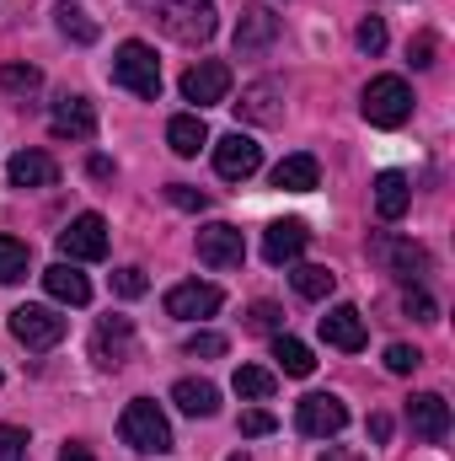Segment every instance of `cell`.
Returning <instances> with one entry per match:
<instances>
[{
  "mask_svg": "<svg viewBox=\"0 0 455 461\" xmlns=\"http://www.w3.org/2000/svg\"><path fill=\"white\" fill-rule=\"evenodd\" d=\"M134 11L177 43H210L220 27V11L210 0H134Z\"/></svg>",
  "mask_w": 455,
  "mask_h": 461,
  "instance_id": "6da1fadb",
  "label": "cell"
},
{
  "mask_svg": "<svg viewBox=\"0 0 455 461\" xmlns=\"http://www.w3.org/2000/svg\"><path fill=\"white\" fill-rule=\"evenodd\" d=\"M118 435H123V446H134L139 456H166V451H172V424H166V413H161L150 397H134V402L123 408Z\"/></svg>",
  "mask_w": 455,
  "mask_h": 461,
  "instance_id": "7a4b0ae2",
  "label": "cell"
},
{
  "mask_svg": "<svg viewBox=\"0 0 455 461\" xmlns=\"http://www.w3.org/2000/svg\"><path fill=\"white\" fill-rule=\"evenodd\" d=\"M113 86L134 92V97H145V103H156V97H161V65H156V49H150V43H139V38L118 43Z\"/></svg>",
  "mask_w": 455,
  "mask_h": 461,
  "instance_id": "3957f363",
  "label": "cell"
},
{
  "mask_svg": "<svg viewBox=\"0 0 455 461\" xmlns=\"http://www.w3.org/2000/svg\"><path fill=\"white\" fill-rule=\"evenodd\" d=\"M359 113L370 118L375 129H402L413 118V86L402 76H375L359 97Z\"/></svg>",
  "mask_w": 455,
  "mask_h": 461,
  "instance_id": "277c9868",
  "label": "cell"
},
{
  "mask_svg": "<svg viewBox=\"0 0 455 461\" xmlns=\"http://www.w3.org/2000/svg\"><path fill=\"white\" fill-rule=\"evenodd\" d=\"M5 328H11V339L22 348H54L65 339V317L54 312V306H16L11 317H5Z\"/></svg>",
  "mask_w": 455,
  "mask_h": 461,
  "instance_id": "5b68a950",
  "label": "cell"
},
{
  "mask_svg": "<svg viewBox=\"0 0 455 461\" xmlns=\"http://www.w3.org/2000/svg\"><path fill=\"white\" fill-rule=\"evenodd\" d=\"M59 258L65 263H97V258H108V221L103 215H76L70 226L59 230Z\"/></svg>",
  "mask_w": 455,
  "mask_h": 461,
  "instance_id": "8992f818",
  "label": "cell"
},
{
  "mask_svg": "<svg viewBox=\"0 0 455 461\" xmlns=\"http://www.w3.org/2000/svg\"><path fill=\"white\" fill-rule=\"evenodd\" d=\"M295 424L311 440H333V435H343V424H348V408H343L333 392H311V397L295 402Z\"/></svg>",
  "mask_w": 455,
  "mask_h": 461,
  "instance_id": "52a82bcc",
  "label": "cell"
},
{
  "mask_svg": "<svg viewBox=\"0 0 455 461\" xmlns=\"http://www.w3.org/2000/svg\"><path fill=\"white\" fill-rule=\"evenodd\" d=\"M230 97V65L226 59H199L188 76H183V103L193 108H215Z\"/></svg>",
  "mask_w": 455,
  "mask_h": 461,
  "instance_id": "ba28073f",
  "label": "cell"
},
{
  "mask_svg": "<svg viewBox=\"0 0 455 461\" xmlns=\"http://www.w3.org/2000/svg\"><path fill=\"white\" fill-rule=\"evenodd\" d=\"M370 258L386 263V268L402 274V279H424V274L434 268V258H429L418 241H402V236H375V241H370Z\"/></svg>",
  "mask_w": 455,
  "mask_h": 461,
  "instance_id": "9c48e42d",
  "label": "cell"
},
{
  "mask_svg": "<svg viewBox=\"0 0 455 461\" xmlns=\"http://www.w3.org/2000/svg\"><path fill=\"white\" fill-rule=\"evenodd\" d=\"M220 306H226L220 285H199V279H188V285H172V290H166V317H177V322L215 317Z\"/></svg>",
  "mask_w": 455,
  "mask_h": 461,
  "instance_id": "30bf717a",
  "label": "cell"
},
{
  "mask_svg": "<svg viewBox=\"0 0 455 461\" xmlns=\"http://www.w3.org/2000/svg\"><path fill=\"white\" fill-rule=\"evenodd\" d=\"M257 167H263V145H257L252 134L236 129V134H226V140L215 145V172H220L226 183H246Z\"/></svg>",
  "mask_w": 455,
  "mask_h": 461,
  "instance_id": "8fae6325",
  "label": "cell"
},
{
  "mask_svg": "<svg viewBox=\"0 0 455 461\" xmlns=\"http://www.w3.org/2000/svg\"><path fill=\"white\" fill-rule=\"evenodd\" d=\"M134 354V322L129 317H103L97 322V339H92V359L103 370H123Z\"/></svg>",
  "mask_w": 455,
  "mask_h": 461,
  "instance_id": "7c38bea8",
  "label": "cell"
},
{
  "mask_svg": "<svg viewBox=\"0 0 455 461\" xmlns=\"http://www.w3.org/2000/svg\"><path fill=\"white\" fill-rule=\"evenodd\" d=\"M241 258H246V241L236 226L215 221V226L199 230V263L204 268H241Z\"/></svg>",
  "mask_w": 455,
  "mask_h": 461,
  "instance_id": "4fadbf2b",
  "label": "cell"
},
{
  "mask_svg": "<svg viewBox=\"0 0 455 461\" xmlns=\"http://www.w3.org/2000/svg\"><path fill=\"white\" fill-rule=\"evenodd\" d=\"M407 424H413L418 440H445V435H451V402H445L440 392H418V397L407 402Z\"/></svg>",
  "mask_w": 455,
  "mask_h": 461,
  "instance_id": "5bb4252c",
  "label": "cell"
},
{
  "mask_svg": "<svg viewBox=\"0 0 455 461\" xmlns=\"http://www.w3.org/2000/svg\"><path fill=\"white\" fill-rule=\"evenodd\" d=\"M306 241H311L306 221H273V226L263 230V258H268L273 268H284V263H295V258L306 252Z\"/></svg>",
  "mask_w": 455,
  "mask_h": 461,
  "instance_id": "9a60e30c",
  "label": "cell"
},
{
  "mask_svg": "<svg viewBox=\"0 0 455 461\" xmlns=\"http://www.w3.org/2000/svg\"><path fill=\"white\" fill-rule=\"evenodd\" d=\"M322 339H327V348L359 354V348L370 344V333H364V317H359V306H333V312L322 317Z\"/></svg>",
  "mask_w": 455,
  "mask_h": 461,
  "instance_id": "2e32d148",
  "label": "cell"
},
{
  "mask_svg": "<svg viewBox=\"0 0 455 461\" xmlns=\"http://www.w3.org/2000/svg\"><path fill=\"white\" fill-rule=\"evenodd\" d=\"M49 129H54L59 140H92V134H97V108H92L86 97H59L54 113H49Z\"/></svg>",
  "mask_w": 455,
  "mask_h": 461,
  "instance_id": "e0dca14e",
  "label": "cell"
},
{
  "mask_svg": "<svg viewBox=\"0 0 455 461\" xmlns=\"http://www.w3.org/2000/svg\"><path fill=\"white\" fill-rule=\"evenodd\" d=\"M273 38H279V16L268 5H246L236 22V54H263Z\"/></svg>",
  "mask_w": 455,
  "mask_h": 461,
  "instance_id": "ac0fdd59",
  "label": "cell"
},
{
  "mask_svg": "<svg viewBox=\"0 0 455 461\" xmlns=\"http://www.w3.org/2000/svg\"><path fill=\"white\" fill-rule=\"evenodd\" d=\"M43 290H49L59 306H86V301H92V279H86L76 263H65V258H59L54 268H43Z\"/></svg>",
  "mask_w": 455,
  "mask_h": 461,
  "instance_id": "d6986e66",
  "label": "cell"
},
{
  "mask_svg": "<svg viewBox=\"0 0 455 461\" xmlns=\"http://www.w3.org/2000/svg\"><path fill=\"white\" fill-rule=\"evenodd\" d=\"M5 177H11V188H49L59 177V167H54L49 150H16L11 167H5Z\"/></svg>",
  "mask_w": 455,
  "mask_h": 461,
  "instance_id": "ffe728a7",
  "label": "cell"
},
{
  "mask_svg": "<svg viewBox=\"0 0 455 461\" xmlns=\"http://www.w3.org/2000/svg\"><path fill=\"white\" fill-rule=\"evenodd\" d=\"M279 103H284V86H279V81H252V86L241 92V103H236V108H241L246 123H279V118H284Z\"/></svg>",
  "mask_w": 455,
  "mask_h": 461,
  "instance_id": "44dd1931",
  "label": "cell"
},
{
  "mask_svg": "<svg viewBox=\"0 0 455 461\" xmlns=\"http://www.w3.org/2000/svg\"><path fill=\"white\" fill-rule=\"evenodd\" d=\"M317 183H322V167H317V156H306V150H300V156H284V161L273 167V188H279V194H311Z\"/></svg>",
  "mask_w": 455,
  "mask_h": 461,
  "instance_id": "7402d4cb",
  "label": "cell"
},
{
  "mask_svg": "<svg viewBox=\"0 0 455 461\" xmlns=\"http://www.w3.org/2000/svg\"><path fill=\"white\" fill-rule=\"evenodd\" d=\"M407 204H413L407 172H380V177H375V215H380V221H402Z\"/></svg>",
  "mask_w": 455,
  "mask_h": 461,
  "instance_id": "603a6c76",
  "label": "cell"
},
{
  "mask_svg": "<svg viewBox=\"0 0 455 461\" xmlns=\"http://www.w3.org/2000/svg\"><path fill=\"white\" fill-rule=\"evenodd\" d=\"M172 402H177L188 419H215V413H220V392H215L210 381H193V375L172 386Z\"/></svg>",
  "mask_w": 455,
  "mask_h": 461,
  "instance_id": "cb8c5ba5",
  "label": "cell"
},
{
  "mask_svg": "<svg viewBox=\"0 0 455 461\" xmlns=\"http://www.w3.org/2000/svg\"><path fill=\"white\" fill-rule=\"evenodd\" d=\"M166 145L177 150V156H199L204 145H210V129H204V118L199 113H177L166 123Z\"/></svg>",
  "mask_w": 455,
  "mask_h": 461,
  "instance_id": "d4e9b609",
  "label": "cell"
},
{
  "mask_svg": "<svg viewBox=\"0 0 455 461\" xmlns=\"http://www.w3.org/2000/svg\"><path fill=\"white\" fill-rule=\"evenodd\" d=\"M290 285H295V295H306V301H327V295L338 290V274H333L327 263H300V268L290 274Z\"/></svg>",
  "mask_w": 455,
  "mask_h": 461,
  "instance_id": "484cf974",
  "label": "cell"
},
{
  "mask_svg": "<svg viewBox=\"0 0 455 461\" xmlns=\"http://www.w3.org/2000/svg\"><path fill=\"white\" fill-rule=\"evenodd\" d=\"M54 27L70 38V43H97V22H92V11H81V5H70V0H59L54 5Z\"/></svg>",
  "mask_w": 455,
  "mask_h": 461,
  "instance_id": "4316f807",
  "label": "cell"
},
{
  "mask_svg": "<svg viewBox=\"0 0 455 461\" xmlns=\"http://www.w3.org/2000/svg\"><path fill=\"white\" fill-rule=\"evenodd\" d=\"M230 386H236V397H246V402H268L279 381H273V370H263V365H236Z\"/></svg>",
  "mask_w": 455,
  "mask_h": 461,
  "instance_id": "83f0119b",
  "label": "cell"
},
{
  "mask_svg": "<svg viewBox=\"0 0 455 461\" xmlns=\"http://www.w3.org/2000/svg\"><path fill=\"white\" fill-rule=\"evenodd\" d=\"M273 359H279L284 375H311L317 370V354L300 344V339H290V333H273Z\"/></svg>",
  "mask_w": 455,
  "mask_h": 461,
  "instance_id": "f1b7e54d",
  "label": "cell"
},
{
  "mask_svg": "<svg viewBox=\"0 0 455 461\" xmlns=\"http://www.w3.org/2000/svg\"><path fill=\"white\" fill-rule=\"evenodd\" d=\"M32 268V247L16 236H0V285H22Z\"/></svg>",
  "mask_w": 455,
  "mask_h": 461,
  "instance_id": "f546056e",
  "label": "cell"
},
{
  "mask_svg": "<svg viewBox=\"0 0 455 461\" xmlns=\"http://www.w3.org/2000/svg\"><path fill=\"white\" fill-rule=\"evenodd\" d=\"M0 86H5L11 97H27V92H38V86H43V70L16 59V65H5V70H0Z\"/></svg>",
  "mask_w": 455,
  "mask_h": 461,
  "instance_id": "4dcf8cb0",
  "label": "cell"
},
{
  "mask_svg": "<svg viewBox=\"0 0 455 461\" xmlns=\"http://www.w3.org/2000/svg\"><path fill=\"white\" fill-rule=\"evenodd\" d=\"M353 43H359L364 54H380V49H386V22H380V16H364V22L353 27Z\"/></svg>",
  "mask_w": 455,
  "mask_h": 461,
  "instance_id": "1f68e13d",
  "label": "cell"
},
{
  "mask_svg": "<svg viewBox=\"0 0 455 461\" xmlns=\"http://www.w3.org/2000/svg\"><path fill=\"white\" fill-rule=\"evenodd\" d=\"M246 328H252V333H279V328H284V312H279L273 301H257V306L246 312Z\"/></svg>",
  "mask_w": 455,
  "mask_h": 461,
  "instance_id": "d6a6232c",
  "label": "cell"
},
{
  "mask_svg": "<svg viewBox=\"0 0 455 461\" xmlns=\"http://www.w3.org/2000/svg\"><path fill=\"white\" fill-rule=\"evenodd\" d=\"M418 365H424V354H418L413 344H391L386 348V370H391V375H413Z\"/></svg>",
  "mask_w": 455,
  "mask_h": 461,
  "instance_id": "836d02e7",
  "label": "cell"
},
{
  "mask_svg": "<svg viewBox=\"0 0 455 461\" xmlns=\"http://www.w3.org/2000/svg\"><path fill=\"white\" fill-rule=\"evenodd\" d=\"M113 290L123 295V301H139V295L150 290V279H145V268H118V274H113Z\"/></svg>",
  "mask_w": 455,
  "mask_h": 461,
  "instance_id": "e575fe53",
  "label": "cell"
},
{
  "mask_svg": "<svg viewBox=\"0 0 455 461\" xmlns=\"http://www.w3.org/2000/svg\"><path fill=\"white\" fill-rule=\"evenodd\" d=\"M0 461H27V429L0 424Z\"/></svg>",
  "mask_w": 455,
  "mask_h": 461,
  "instance_id": "d590c367",
  "label": "cell"
},
{
  "mask_svg": "<svg viewBox=\"0 0 455 461\" xmlns=\"http://www.w3.org/2000/svg\"><path fill=\"white\" fill-rule=\"evenodd\" d=\"M166 199H172L177 210H193V215L210 204V194H199V188H188V183H172V188H166Z\"/></svg>",
  "mask_w": 455,
  "mask_h": 461,
  "instance_id": "8d00e7d4",
  "label": "cell"
},
{
  "mask_svg": "<svg viewBox=\"0 0 455 461\" xmlns=\"http://www.w3.org/2000/svg\"><path fill=\"white\" fill-rule=\"evenodd\" d=\"M241 435H246V440L273 435V413H268V408H246V413H241Z\"/></svg>",
  "mask_w": 455,
  "mask_h": 461,
  "instance_id": "74e56055",
  "label": "cell"
},
{
  "mask_svg": "<svg viewBox=\"0 0 455 461\" xmlns=\"http://www.w3.org/2000/svg\"><path fill=\"white\" fill-rule=\"evenodd\" d=\"M188 354H193V359H220V354H226V339H220V333H193V339H188Z\"/></svg>",
  "mask_w": 455,
  "mask_h": 461,
  "instance_id": "f35d334b",
  "label": "cell"
},
{
  "mask_svg": "<svg viewBox=\"0 0 455 461\" xmlns=\"http://www.w3.org/2000/svg\"><path fill=\"white\" fill-rule=\"evenodd\" d=\"M434 49H440V43H434V32H418V38H413V49H407V59H413L418 70H429V65H434Z\"/></svg>",
  "mask_w": 455,
  "mask_h": 461,
  "instance_id": "ab89813d",
  "label": "cell"
},
{
  "mask_svg": "<svg viewBox=\"0 0 455 461\" xmlns=\"http://www.w3.org/2000/svg\"><path fill=\"white\" fill-rule=\"evenodd\" d=\"M407 312H413L418 322H440V312H434V301H429L424 290H407Z\"/></svg>",
  "mask_w": 455,
  "mask_h": 461,
  "instance_id": "60d3db41",
  "label": "cell"
},
{
  "mask_svg": "<svg viewBox=\"0 0 455 461\" xmlns=\"http://www.w3.org/2000/svg\"><path fill=\"white\" fill-rule=\"evenodd\" d=\"M370 440H375V446H386V440H391V419H386V413H375V419H370Z\"/></svg>",
  "mask_w": 455,
  "mask_h": 461,
  "instance_id": "b9f144b4",
  "label": "cell"
},
{
  "mask_svg": "<svg viewBox=\"0 0 455 461\" xmlns=\"http://www.w3.org/2000/svg\"><path fill=\"white\" fill-rule=\"evenodd\" d=\"M59 461H97V456H92V451H86V446H76V440H70V446H65V451H59Z\"/></svg>",
  "mask_w": 455,
  "mask_h": 461,
  "instance_id": "7bdbcfd3",
  "label": "cell"
},
{
  "mask_svg": "<svg viewBox=\"0 0 455 461\" xmlns=\"http://www.w3.org/2000/svg\"><path fill=\"white\" fill-rule=\"evenodd\" d=\"M92 177H113V161L108 156H92Z\"/></svg>",
  "mask_w": 455,
  "mask_h": 461,
  "instance_id": "ee69618b",
  "label": "cell"
},
{
  "mask_svg": "<svg viewBox=\"0 0 455 461\" xmlns=\"http://www.w3.org/2000/svg\"><path fill=\"white\" fill-rule=\"evenodd\" d=\"M230 461H252V456H246V451H236V456H230Z\"/></svg>",
  "mask_w": 455,
  "mask_h": 461,
  "instance_id": "f6af8a7d",
  "label": "cell"
},
{
  "mask_svg": "<svg viewBox=\"0 0 455 461\" xmlns=\"http://www.w3.org/2000/svg\"><path fill=\"white\" fill-rule=\"evenodd\" d=\"M322 461H343V456H338V451H327V456H322Z\"/></svg>",
  "mask_w": 455,
  "mask_h": 461,
  "instance_id": "bcb514c9",
  "label": "cell"
}]
</instances>
